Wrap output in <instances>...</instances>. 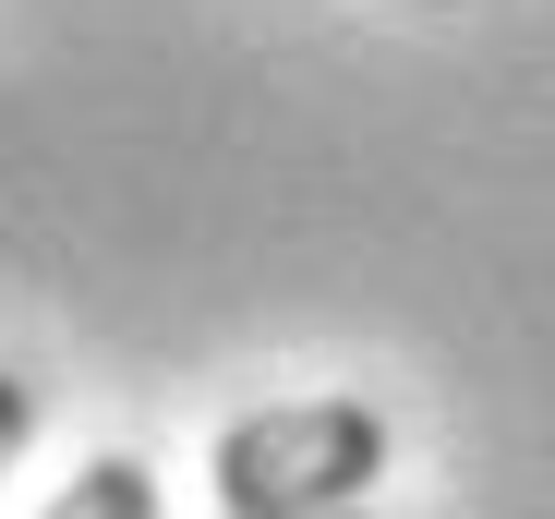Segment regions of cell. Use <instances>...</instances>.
Here are the masks:
<instances>
[{
  "instance_id": "cell-1",
  "label": "cell",
  "mask_w": 555,
  "mask_h": 519,
  "mask_svg": "<svg viewBox=\"0 0 555 519\" xmlns=\"http://www.w3.org/2000/svg\"><path fill=\"white\" fill-rule=\"evenodd\" d=\"M387 471V411L375 399H278V411H242L206 483L218 507H362Z\"/></svg>"
},
{
  "instance_id": "cell-2",
  "label": "cell",
  "mask_w": 555,
  "mask_h": 519,
  "mask_svg": "<svg viewBox=\"0 0 555 519\" xmlns=\"http://www.w3.org/2000/svg\"><path fill=\"white\" fill-rule=\"evenodd\" d=\"M49 519H157V471H145V459H85V471L49 495Z\"/></svg>"
},
{
  "instance_id": "cell-3",
  "label": "cell",
  "mask_w": 555,
  "mask_h": 519,
  "mask_svg": "<svg viewBox=\"0 0 555 519\" xmlns=\"http://www.w3.org/2000/svg\"><path fill=\"white\" fill-rule=\"evenodd\" d=\"M25 436H37V387H25V375H0V471L25 459Z\"/></svg>"
},
{
  "instance_id": "cell-4",
  "label": "cell",
  "mask_w": 555,
  "mask_h": 519,
  "mask_svg": "<svg viewBox=\"0 0 555 519\" xmlns=\"http://www.w3.org/2000/svg\"><path fill=\"white\" fill-rule=\"evenodd\" d=\"M230 519H362V507H230Z\"/></svg>"
}]
</instances>
